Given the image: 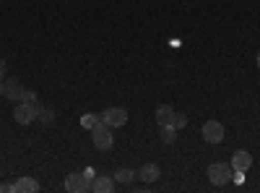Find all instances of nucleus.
<instances>
[{
	"instance_id": "1",
	"label": "nucleus",
	"mask_w": 260,
	"mask_h": 193,
	"mask_svg": "<svg viewBox=\"0 0 260 193\" xmlns=\"http://www.w3.org/2000/svg\"><path fill=\"white\" fill-rule=\"evenodd\" d=\"M91 141H94V146L96 149H102V152H107V149H112V144H115V136L110 133V125H107V123H96L94 128H91Z\"/></svg>"
},
{
	"instance_id": "2",
	"label": "nucleus",
	"mask_w": 260,
	"mask_h": 193,
	"mask_svg": "<svg viewBox=\"0 0 260 193\" xmlns=\"http://www.w3.org/2000/svg\"><path fill=\"white\" fill-rule=\"evenodd\" d=\"M208 180L213 183V185H226L229 180H232V175H234V170H232V164H226V162H213L211 167H208Z\"/></svg>"
},
{
	"instance_id": "3",
	"label": "nucleus",
	"mask_w": 260,
	"mask_h": 193,
	"mask_svg": "<svg viewBox=\"0 0 260 193\" xmlns=\"http://www.w3.org/2000/svg\"><path fill=\"white\" fill-rule=\"evenodd\" d=\"M39 107L42 104H29V102H18L16 104V110H13V120L18 125H29L37 120V113H39Z\"/></svg>"
},
{
	"instance_id": "4",
	"label": "nucleus",
	"mask_w": 260,
	"mask_h": 193,
	"mask_svg": "<svg viewBox=\"0 0 260 193\" xmlns=\"http://www.w3.org/2000/svg\"><path fill=\"white\" fill-rule=\"evenodd\" d=\"M99 120L107 123L110 128H122L127 123V110H125V107H110V110H104L99 115Z\"/></svg>"
},
{
	"instance_id": "5",
	"label": "nucleus",
	"mask_w": 260,
	"mask_h": 193,
	"mask_svg": "<svg viewBox=\"0 0 260 193\" xmlns=\"http://www.w3.org/2000/svg\"><path fill=\"white\" fill-rule=\"evenodd\" d=\"M65 188H68L71 193H86V190H91V180L83 173H71L68 178H65Z\"/></svg>"
},
{
	"instance_id": "6",
	"label": "nucleus",
	"mask_w": 260,
	"mask_h": 193,
	"mask_svg": "<svg viewBox=\"0 0 260 193\" xmlns=\"http://www.w3.org/2000/svg\"><path fill=\"white\" fill-rule=\"evenodd\" d=\"M203 139H206L208 144H221V141H224V125H221L219 120H208V123L203 125Z\"/></svg>"
},
{
	"instance_id": "7",
	"label": "nucleus",
	"mask_w": 260,
	"mask_h": 193,
	"mask_svg": "<svg viewBox=\"0 0 260 193\" xmlns=\"http://www.w3.org/2000/svg\"><path fill=\"white\" fill-rule=\"evenodd\" d=\"M250 167H252V157H250V152L240 149V152H234V154H232V170H234V173H247Z\"/></svg>"
},
{
	"instance_id": "8",
	"label": "nucleus",
	"mask_w": 260,
	"mask_h": 193,
	"mask_svg": "<svg viewBox=\"0 0 260 193\" xmlns=\"http://www.w3.org/2000/svg\"><path fill=\"white\" fill-rule=\"evenodd\" d=\"M91 190H94V193H112V190H115V178H110V175H96V178L91 180Z\"/></svg>"
},
{
	"instance_id": "9",
	"label": "nucleus",
	"mask_w": 260,
	"mask_h": 193,
	"mask_svg": "<svg viewBox=\"0 0 260 193\" xmlns=\"http://www.w3.org/2000/svg\"><path fill=\"white\" fill-rule=\"evenodd\" d=\"M13 188H16V193H37V190H39V183H37L34 178L24 175V178H18V180L13 183Z\"/></svg>"
},
{
	"instance_id": "10",
	"label": "nucleus",
	"mask_w": 260,
	"mask_h": 193,
	"mask_svg": "<svg viewBox=\"0 0 260 193\" xmlns=\"http://www.w3.org/2000/svg\"><path fill=\"white\" fill-rule=\"evenodd\" d=\"M138 175H141L146 183H156V180L161 178V170H159V164H151V162H148V164H143V167L138 170Z\"/></svg>"
},
{
	"instance_id": "11",
	"label": "nucleus",
	"mask_w": 260,
	"mask_h": 193,
	"mask_svg": "<svg viewBox=\"0 0 260 193\" xmlns=\"http://www.w3.org/2000/svg\"><path fill=\"white\" fill-rule=\"evenodd\" d=\"M21 94H24V87H21L18 78H8L6 81V97L13 102H21Z\"/></svg>"
},
{
	"instance_id": "12",
	"label": "nucleus",
	"mask_w": 260,
	"mask_h": 193,
	"mask_svg": "<svg viewBox=\"0 0 260 193\" xmlns=\"http://www.w3.org/2000/svg\"><path fill=\"white\" fill-rule=\"evenodd\" d=\"M172 120H175V110H172L169 104H159L156 107V123L159 125H172Z\"/></svg>"
},
{
	"instance_id": "13",
	"label": "nucleus",
	"mask_w": 260,
	"mask_h": 193,
	"mask_svg": "<svg viewBox=\"0 0 260 193\" xmlns=\"http://www.w3.org/2000/svg\"><path fill=\"white\" fill-rule=\"evenodd\" d=\"M138 173H133V170H127V167H120L117 170V173L112 175L115 178V183H122V185H130V183H133V178H136Z\"/></svg>"
},
{
	"instance_id": "14",
	"label": "nucleus",
	"mask_w": 260,
	"mask_h": 193,
	"mask_svg": "<svg viewBox=\"0 0 260 193\" xmlns=\"http://www.w3.org/2000/svg\"><path fill=\"white\" fill-rule=\"evenodd\" d=\"M161 141L164 144H175L177 141V128L175 125H161Z\"/></svg>"
},
{
	"instance_id": "15",
	"label": "nucleus",
	"mask_w": 260,
	"mask_h": 193,
	"mask_svg": "<svg viewBox=\"0 0 260 193\" xmlns=\"http://www.w3.org/2000/svg\"><path fill=\"white\" fill-rule=\"evenodd\" d=\"M37 120H39L42 125H50V123H55V113H52V110H47V107H39Z\"/></svg>"
},
{
	"instance_id": "16",
	"label": "nucleus",
	"mask_w": 260,
	"mask_h": 193,
	"mask_svg": "<svg viewBox=\"0 0 260 193\" xmlns=\"http://www.w3.org/2000/svg\"><path fill=\"white\" fill-rule=\"evenodd\" d=\"M96 123H99V118H96V115H91V113H89V115H83V118H81V125L86 128V131H91V128H94Z\"/></svg>"
},
{
	"instance_id": "17",
	"label": "nucleus",
	"mask_w": 260,
	"mask_h": 193,
	"mask_svg": "<svg viewBox=\"0 0 260 193\" xmlns=\"http://www.w3.org/2000/svg\"><path fill=\"white\" fill-rule=\"evenodd\" d=\"M172 125H175L177 131H180V128H185V125H187V118H185L182 113H175V120H172Z\"/></svg>"
},
{
	"instance_id": "18",
	"label": "nucleus",
	"mask_w": 260,
	"mask_h": 193,
	"mask_svg": "<svg viewBox=\"0 0 260 193\" xmlns=\"http://www.w3.org/2000/svg\"><path fill=\"white\" fill-rule=\"evenodd\" d=\"M21 102H29V104H39V102H37V94H34V92H29V89H24V94H21Z\"/></svg>"
},
{
	"instance_id": "19",
	"label": "nucleus",
	"mask_w": 260,
	"mask_h": 193,
	"mask_svg": "<svg viewBox=\"0 0 260 193\" xmlns=\"http://www.w3.org/2000/svg\"><path fill=\"white\" fill-rule=\"evenodd\" d=\"M0 193H16L13 183H0Z\"/></svg>"
},
{
	"instance_id": "20",
	"label": "nucleus",
	"mask_w": 260,
	"mask_h": 193,
	"mask_svg": "<svg viewBox=\"0 0 260 193\" xmlns=\"http://www.w3.org/2000/svg\"><path fill=\"white\" fill-rule=\"evenodd\" d=\"M6 71H8V68H6V60H0V81L6 78Z\"/></svg>"
},
{
	"instance_id": "21",
	"label": "nucleus",
	"mask_w": 260,
	"mask_h": 193,
	"mask_svg": "<svg viewBox=\"0 0 260 193\" xmlns=\"http://www.w3.org/2000/svg\"><path fill=\"white\" fill-rule=\"evenodd\" d=\"M83 175H86V178H89V180H94V178H96V175H94V170H91V167H89V170H83Z\"/></svg>"
},
{
	"instance_id": "22",
	"label": "nucleus",
	"mask_w": 260,
	"mask_h": 193,
	"mask_svg": "<svg viewBox=\"0 0 260 193\" xmlns=\"http://www.w3.org/2000/svg\"><path fill=\"white\" fill-rule=\"evenodd\" d=\"M6 94V81H0V97Z\"/></svg>"
},
{
	"instance_id": "23",
	"label": "nucleus",
	"mask_w": 260,
	"mask_h": 193,
	"mask_svg": "<svg viewBox=\"0 0 260 193\" xmlns=\"http://www.w3.org/2000/svg\"><path fill=\"white\" fill-rule=\"evenodd\" d=\"M257 68H260V52H257Z\"/></svg>"
}]
</instances>
